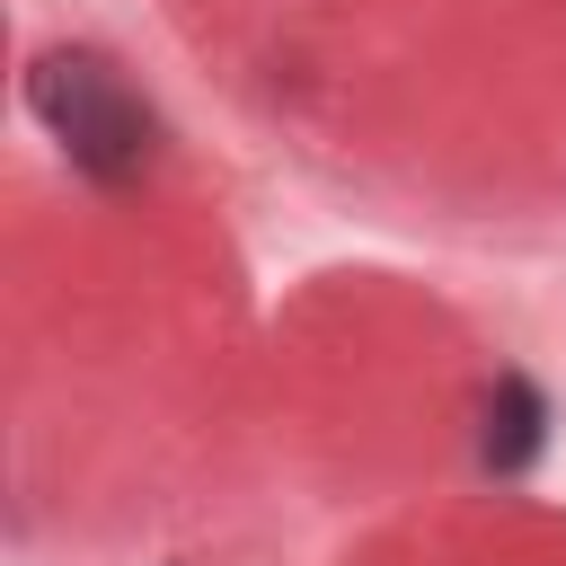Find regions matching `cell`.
Masks as SVG:
<instances>
[{
	"label": "cell",
	"instance_id": "obj_1",
	"mask_svg": "<svg viewBox=\"0 0 566 566\" xmlns=\"http://www.w3.org/2000/svg\"><path fill=\"white\" fill-rule=\"evenodd\" d=\"M27 106H35V124L71 150V168H88L97 186L142 177V159H150V115L133 106V88H124L106 62H88V53H35Z\"/></svg>",
	"mask_w": 566,
	"mask_h": 566
},
{
	"label": "cell",
	"instance_id": "obj_2",
	"mask_svg": "<svg viewBox=\"0 0 566 566\" xmlns=\"http://www.w3.org/2000/svg\"><path fill=\"white\" fill-rule=\"evenodd\" d=\"M539 451H548V398H539V380L504 371L495 398H486V469L495 478H522Z\"/></svg>",
	"mask_w": 566,
	"mask_h": 566
}]
</instances>
